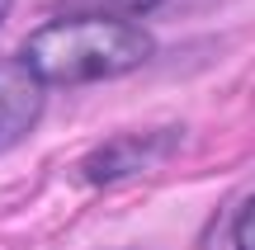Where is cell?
Instances as JSON below:
<instances>
[{"instance_id":"obj_6","label":"cell","mask_w":255,"mask_h":250,"mask_svg":"<svg viewBox=\"0 0 255 250\" xmlns=\"http://www.w3.org/2000/svg\"><path fill=\"white\" fill-rule=\"evenodd\" d=\"M9 5H14V0H0V24H5V14H9Z\"/></svg>"},{"instance_id":"obj_5","label":"cell","mask_w":255,"mask_h":250,"mask_svg":"<svg viewBox=\"0 0 255 250\" xmlns=\"http://www.w3.org/2000/svg\"><path fill=\"white\" fill-rule=\"evenodd\" d=\"M232 250H255V198L237 213V227H232Z\"/></svg>"},{"instance_id":"obj_4","label":"cell","mask_w":255,"mask_h":250,"mask_svg":"<svg viewBox=\"0 0 255 250\" xmlns=\"http://www.w3.org/2000/svg\"><path fill=\"white\" fill-rule=\"evenodd\" d=\"M161 0H66L71 14H114V19H137L146 9H156Z\"/></svg>"},{"instance_id":"obj_2","label":"cell","mask_w":255,"mask_h":250,"mask_svg":"<svg viewBox=\"0 0 255 250\" xmlns=\"http://www.w3.org/2000/svg\"><path fill=\"white\" fill-rule=\"evenodd\" d=\"M43 113V81L28 71V62L0 57V151L28 137V128Z\"/></svg>"},{"instance_id":"obj_1","label":"cell","mask_w":255,"mask_h":250,"mask_svg":"<svg viewBox=\"0 0 255 250\" xmlns=\"http://www.w3.org/2000/svg\"><path fill=\"white\" fill-rule=\"evenodd\" d=\"M151 33L114 14H66L28 33L24 62L43 85H90L128 76L151 57Z\"/></svg>"},{"instance_id":"obj_3","label":"cell","mask_w":255,"mask_h":250,"mask_svg":"<svg viewBox=\"0 0 255 250\" xmlns=\"http://www.w3.org/2000/svg\"><path fill=\"white\" fill-rule=\"evenodd\" d=\"M175 132H151V137H119V142H104L100 151H90L85 156V179L90 184H119V179L137 175V170H146L151 161H161L165 151H170Z\"/></svg>"}]
</instances>
